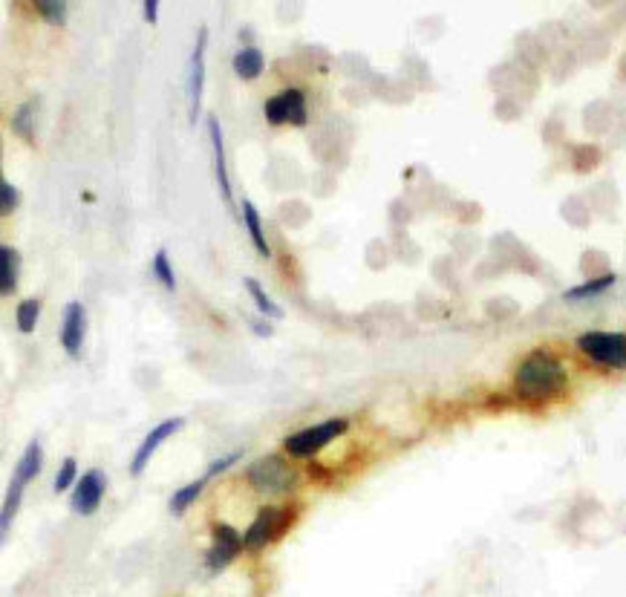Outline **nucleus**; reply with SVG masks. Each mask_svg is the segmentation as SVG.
Listing matches in <instances>:
<instances>
[{"mask_svg": "<svg viewBox=\"0 0 626 597\" xmlns=\"http://www.w3.org/2000/svg\"><path fill=\"white\" fill-rule=\"evenodd\" d=\"M41 465H44V448H41L38 439H32V442L26 445L24 453H21V459H18V468H15L12 482L29 485V479H35V476L41 473Z\"/></svg>", "mask_w": 626, "mask_h": 597, "instance_id": "13", "label": "nucleus"}, {"mask_svg": "<svg viewBox=\"0 0 626 597\" xmlns=\"http://www.w3.org/2000/svg\"><path fill=\"white\" fill-rule=\"evenodd\" d=\"M104 491H107V476L101 471H87L76 482V491H73V499H70L73 511L81 514V517L96 514L101 499H104Z\"/></svg>", "mask_w": 626, "mask_h": 597, "instance_id": "8", "label": "nucleus"}, {"mask_svg": "<svg viewBox=\"0 0 626 597\" xmlns=\"http://www.w3.org/2000/svg\"><path fill=\"white\" fill-rule=\"evenodd\" d=\"M73 482H78V465L73 456H67L64 462H61V468L55 473V482H52V491L55 494H61V491H67Z\"/></svg>", "mask_w": 626, "mask_h": 597, "instance_id": "23", "label": "nucleus"}, {"mask_svg": "<svg viewBox=\"0 0 626 597\" xmlns=\"http://www.w3.org/2000/svg\"><path fill=\"white\" fill-rule=\"evenodd\" d=\"M205 47H208V29L202 26L194 52H191V61H188V119H191V125L200 119L202 84H205Z\"/></svg>", "mask_w": 626, "mask_h": 597, "instance_id": "7", "label": "nucleus"}, {"mask_svg": "<svg viewBox=\"0 0 626 597\" xmlns=\"http://www.w3.org/2000/svg\"><path fill=\"white\" fill-rule=\"evenodd\" d=\"M615 283V274H603V277H592L586 283H580L575 289H569L563 298L566 300H586V298H598L601 292H606L609 286Z\"/></svg>", "mask_w": 626, "mask_h": 597, "instance_id": "20", "label": "nucleus"}, {"mask_svg": "<svg viewBox=\"0 0 626 597\" xmlns=\"http://www.w3.org/2000/svg\"><path fill=\"white\" fill-rule=\"evenodd\" d=\"M240 205H243V223H246V231H249L254 249H257L260 257H269L272 251H269V243H266V237H263V223H260V211H257V205H254L251 199H243Z\"/></svg>", "mask_w": 626, "mask_h": 597, "instance_id": "16", "label": "nucleus"}, {"mask_svg": "<svg viewBox=\"0 0 626 597\" xmlns=\"http://www.w3.org/2000/svg\"><path fill=\"white\" fill-rule=\"evenodd\" d=\"M263 113H266V122L269 125H306V119H309V110H306V96H303V90L298 87H292V90H283V93H277L272 99L266 101V107H263Z\"/></svg>", "mask_w": 626, "mask_h": 597, "instance_id": "5", "label": "nucleus"}, {"mask_svg": "<svg viewBox=\"0 0 626 597\" xmlns=\"http://www.w3.org/2000/svg\"><path fill=\"white\" fill-rule=\"evenodd\" d=\"M205 485H208V476H200V479H194V482L182 485L174 497L168 499V511H171V514H185V511L194 505V499L200 497L202 491H205Z\"/></svg>", "mask_w": 626, "mask_h": 597, "instance_id": "17", "label": "nucleus"}, {"mask_svg": "<svg viewBox=\"0 0 626 597\" xmlns=\"http://www.w3.org/2000/svg\"><path fill=\"white\" fill-rule=\"evenodd\" d=\"M32 110H35V101H26V104L18 107V113H15V119H12L15 133H21L24 139H32V133H35V130H32V116H35V113H32Z\"/></svg>", "mask_w": 626, "mask_h": 597, "instance_id": "25", "label": "nucleus"}, {"mask_svg": "<svg viewBox=\"0 0 626 597\" xmlns=\"http://www.w3.org/2000/svg\"><path fill=\"white\" fill-rule=\"evenodd\" d=\"M38 318H41V300L38 298H26L18 303V329L21 332H32L38 326Z\"/></svg>", "mask_w": 626, "mask_h": 597, "instance_id": "22", "label": "nucleus"}, {"mask_svg": "<svg viewBox=\"0 0 626 597\" xmlns=\"http://www.w3.org/2000/svg\"><path fill=\"white\" fill-rule=\"evenodd\" d=\"M563 387H566V370L546 349H534L514 373V390L517 396L528 401H546V398L560 396Z\"/></svg>", "mask_w": 626, "mask_h": 597, "instance_id": "1", "label": "nucleus"}, {"mask_svg": "<svg viewBox=\"0 0 626 597\" xmlns=\"http://www.w3.org/2000/svg\"><path fill=\"white\" fill-rule=\"evenodd\" d=\"M208 136H211V150H214V171H217V185H220V194L231 205V182H228L226 171V150H223V130H220V122L214 116H208Z\"/></svg>", "mask_w": 626, "mask_h": 597, "instance_id": "12", "label": "nucleus"}, {"mask_svg": "<svg viewBox=\"0 0 626 597\" xmlns=\"http://www.w3.org/2000/svg\"><path fill=\"white\" fill-rule=\"evenodd\" d=\"M237 459H240V450H234V453H226V456H220V459H214V462L208 465V471H205V476L211 479V476H217V473L228 471V468H231V465H234Z\"/></svg>", "mask_w": 626, "mask_h": 597, "instance_id": "27", "label": "nucleus"}, {"mask_svg": "<svg viewBox=\"0 0 626 597\" xmlns=\"http://www.w3.org/2000/svg\"><path fill=\"white\" fill-rule=\"evenodd\" d=\"M246 546L243 543V537L226 523H217L214 525V543L208 548V569L211 572H220V569H226L228 563L240 554V548Z\"/></svg>", "mask_w": 626, "mask_h": 597, "instance_id": "9", "label": "nucleus"}, {"mask_svg": "<svg viewBox=\"0 0 626 597\" xmlns=\"http://www.w3.org/2000/svg\"><path fill=\"white\" fill-rule=\"evenodd\" d=\"M251 329L257 332V335H263V338H269L272 335V326H266V324H260V321H249Z\"/></svg>", "mask_w": 626, "mask_h": 597, "instance_id": "29", "label": "nucleus"}, {"mask_svg": "<svg viewBox=\"0 0 626 597\" xmlns=\"http://www.w3.org/2000/svg\"><path fill=\"white\" fill-rule=\"evenodd\" d=\"M24 488L26 485H21V482H12L9 491H6L3 508H0V531H3V537H6L9 528H12V517L18 514V505H21V497H24Z\"/></svg>", "mask_w": 626, "mask_h": 597, "instance_id": "19", "label": "nucleus"}, {"mask_svg": "<svg viewBox=\"0 0 626 597\" xmlns=\"http://www.w3.org/2000/svg\"><path fill=\"white\" fill-rule=\"evenodd\" d=\"M35 9L47 24L58 26L64 24V18H67V3L64 0H41V3H35Z\"/></svg>", "mask_w": 626, "mask_h": 597, "instance_id": "24", "label": "nucleus"}, {"mask_svg": "<svg viewBox=\"0 0 626 597\" xmlns=\"http://www.w3.org/2000/svg\"><path fill=\"white\" fill-rule=\"evenodd\" d=\"M283 525H286V514H283V511H277V508H263V511L257 514V520L246 528L243 543L249 548H263Z\"/></svg>", "mask_w": 626, "mask_h": 597, "instance_id": "11", "label": "nucleus"}, {"mask_svg": "<svg viewBox=\"0 0 626 597\" xmlns=\"http://www.w3.org/2000/svg\"><path fill=\"white\" fill-rule=\"evenodd\" d=\"M246 289H249L254 306L260 309V315H266V318H272V321H280V318H283V309H280L275 300L266 295V289H263L254 277H246Z\"/></svg>", "mask_w": 626, "mask_h": 597, "instance_id": "18", "label": "nucleus"}, {"mask_svg": "<svg viewBox=\"0 0 626 597\" xmlns=\"http://www.w3.org/2000/svg\"><path fill=\"white\" fill-rule=\"evenodd\" d=\"M577 349L595 364L626 370V335L624 332H583L577 338Z\"/></svg>", "mask_w": 626, "mask_h": 597, "instance_id": "4", "label": "nucleus"}, {"mask_svg": "<svg viewBox=\"0 0 626 597\" xmlns=\"http://www.w3.org/2000/svg\"><path fill=\"white\" fill-rule=\"evenodd\" d=\"M263 67H266V58L257 47H243V50L234 55V73L243 81H254L263 75Z\"/></svg>", "mask_w": 626, "mask_h": 597, "instance_id": "15", "label": "nucleus"}, {"mask_svg": "<svg viewBox=\"0 0 626 597\" xmlns=\"http://www.w3.org/2000/svg\"><path fill=\"white\" fill-rule=\"evenodd\" d=\"M142 12H145V21H148V24H156L159 3H156V0H145V3H142Z\"/></svg>", "mask_w": 626, "mask_h": 597, "instance_id": "28", "label": "nucleus"}, {"mask_svg": "<svg viewBox=\"0 0 626 597\" xmlns=\"http://www.w3.org/2000/svg\"><path fill=\"white\" fill-rule=\"evenodd\" d=\"M21 277V254L12 246H0V292L12 295Z\"/></svg>", "mask_w": 626, "mask_h": 597, "instance_id": "14", "label": "nucleus"}, {"mask_svg": "<svg viewBox=\"0 0 626 597\" xmlns=\"http://www.w3.org/2000/svg\"><path fill=\"white\" fill-rule=\"evenodd\" d=\"M182 424H185L182 416H176V419H165V422L156 424L151 433L142 439V445L136 448V453H133V459H130V476H142L145 468L151 465L153 453L162 448L171 436H176V433L182 430Z\"/></svg>", "mask_w": 626, "mask_h": 597, "instance_id": "6", "label": "nucleus"}, {"mask_svg": "<svg viewBox=\"0 0 626 597\" xmlns=\"http://www.w3.org/2000/svg\"><path fill=\"white\" fill-rule=\"evenodd\" d=\"M350 422L347 419H326L321 424H312V427H303L298 433L286 436L283 448L289 456H298V459H306V456H315L318 450H324L329 442H335L338 436L347 433Z\"/></svg>", "mask_w": 626, "mask_h": 597, "instance_id": "3", "label": "nucleus"}, {"mask_svg": "<svg viewBox=\"0 0 626 597\" xmlns=\"http://www.w3.org/2000/svg\"><path fill=\"white\" fill-rule=\"evenodd\" d=\"M153 277L168 289V292H176V274H174V266H171V257H168V249H159L153 254Z\"/></svg>", "mask_w": 626, "mask_h": 597, "instance_id": "21", "label": "nucleus"}, {"mask_svg": "<svg viewBox=\"0 0 626 597\" xmlns=\"http://www.w3.org/2000/svg\"><path fill=\"white\" fill-rule=\"evenodd\" d=\"M246 476H249L254 491L269 494V497L292 491L295 482H298V473L292 471V465H289L286 459L275 456V453H272V456H263V459H257L254 465H249Z\"/></svg>", "mask_w": 626, "mask_h": 597, "instance_id": "2", "label": "nucleus"}, {"mask_svg": "<svg viewBox=\"0 0 626 597\" xmlns=\"http://www.w3.org/2000/svg\"><path fill=\"white\" fill-rule=\"evenodd\" d=\"M18 202H21L18 188H15L9 179H3V182H0V214H3V217H9V214L18 208Z\"/></svg>", "mask_w": 626, "mask_h": 597, "instance_id": "26", "label": "nucleus"}, {"mask_svg": "<svg viewBox=\"0 0 626 597\" xmlns=\"http://www.w3.org/2000/svg\"><path fill=\"white\" fill-rule=\"evenodd\" d=\"M84 332H87V312L84 306L73 300L64 309V321H61V347L70 358H81L84 349Z\"/></svg>", "mask_w": 626, "mask_h": 597, "instance_id": "10", "label": "nucleus"}]
</instances>
